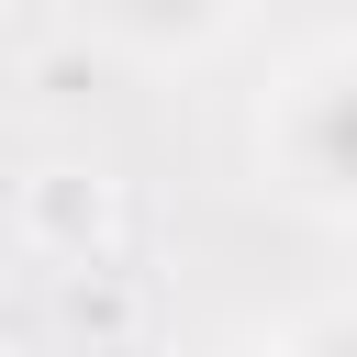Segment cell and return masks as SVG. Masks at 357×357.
Wrapping results in <instances>:
<instances>
[{
	"label": "cell",
	"instance_id": "obj_2",
	"mask_svg": "<svg viewBox=\"0 0 357 357\" xmlns=\"http://www.w3.org/2000/svg\"><path fill=\"white\" fill-rule=\"evenodd\" d=\"M100 11V33H123L134 56H201L223 22H234V0H89Z\"/></svg>",
	"mask_w": 357,
	"mask_h": 357
},
{
	"label": "cell",
	"instance_id": "obj_1",
	"mask_svg": "<svg viewBox=\"0 0 357 357\" xmlns=\"http://www.w3.org/2000/svg\"><path fill=\"white\" fill-rule=\"evenodd\" d=\"M279 178L324 212H357V56H312L290 89H279Z\"/></svg>",
	"mask_w": 357,
	"mask_h": 357
},
{
	"label": "cell",
	"instance_id": "obj_3",
	"mask_svg": "<svg viewBox=\"0 0 357 357\" xmlns=\"http://www.w3.org/2000/svg\"><path fill=\"white\" fill-rule=\"evenodd\" d=\"M290 357H357V312H324V324H301V346Z\"/></svg>",
	"mask_w": 357,
	"mask_h": 357
}]
</instances>
